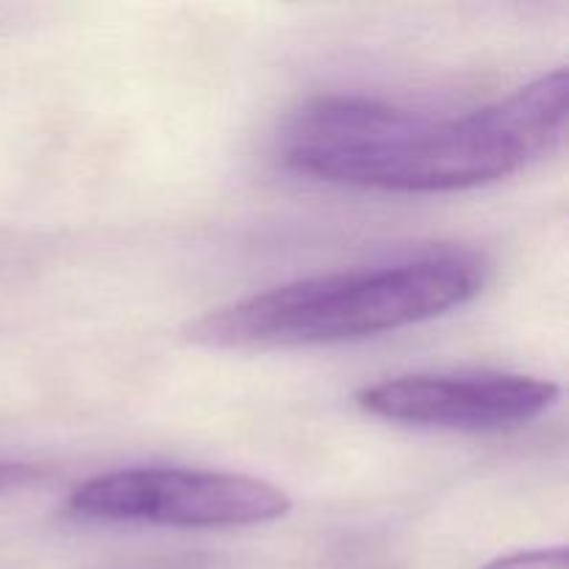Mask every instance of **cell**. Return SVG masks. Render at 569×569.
<instances>
[{"label": "cell", "instance_id": "cell-3", "mask_svg": "<svg viewBox=\"0 0 569 569\" xmlns=\"http://www.w3.org/2000/svg\"><path fill=\"white\" fill-rule=\"evenodd\" d=\"M67 509L81 520L228 531L281 520L292 500L276 483L237 472L137 467L83 481L67 498Z\"/></svg>", "mask_w": 569, "mask_h": 569}, {"label": "cell", "instance_id": "cell-1", "mask_svg": "<svg viewBox=\"0 0 569 569\" xmlns=\"http://www.w3.org/2000/svg\"><path fill=\"white\" fill-rule=\"evenodd\" d=\"M567 67L465 117L417 114L353 94L311 100L287 131L289 170L381 192H459L526 170L561 148Z\"/></svg>", "mask_w": 569, "mask_h": 569}, {"label": "cell", "instance_id": "cell-6", "mask_svg": "<svg viewBox=\"0 0 569 569\" xmlns=\"http://www.w3.org/2000/svg\"><path fill=\"white\" fill-rule=\"evenodd\" d=\"M44 470L37 465H26V461H0V495L17 492L31 483L42 481Z\"/></svg>", "mask_w": 569, "mask_h": 569}, {"label": "cell", "instance_id": "cell-2", "mask_svg": "<svg viewBox=\"0 0 569 569\" xmlns=\"http://www.w3.org/2000/svg\"><path fill=\"white\" fill-rule=\"evenodd\" d=\"M481 287L483 264L476 256L442 250L376 270L272 287L206 311L183 333L189 342L214 350L353 342L448 315L470 303Z\"/></svg>", "mask_w": 569, "mask_h": 569}, {"label": "cell", "instance_id": "cell-4", "mask_svg": "<svg viewBox=\"0 0 569 569\" xmlns=\"http://www.w3.org/2000/svg\"><path fill=\"white\" fill-rule=\"evenodd\" d=\"M559 383L517 372L400 376L359 389L356 403L372 417L417 428L500 431L542 417L559 400Z\"/></svg>", "mask_w": 569, "mask_h": 569}, {"label": "cell", "instance_id": "cell-5", "mask_svg": "<svg viewBox=\"0 0 569 569\" xmlns=\"http://www.w3.org/2000/svg\"><path fill=\"white\" fill-rule=\"evenodd\" d=\"M481 569H569L567 548H542L528 550V553H511L503 559L489 561Z\"/></svg>", "mask_w": 569, "mask_h": 569}]
</instances>
